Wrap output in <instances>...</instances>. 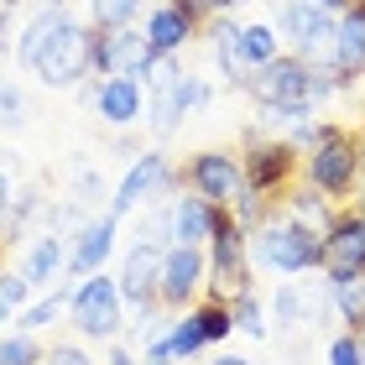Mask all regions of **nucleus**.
Returning a JSON list of instances; mask_svg holds the SVG:
<instances>
[{
	"label": "nucleus",
	"mask_w": 365,
	"mask_h": 365,
	"mask_svg": "<svg viewBox=\"0 0 365 365\" xmlns=\"http://www.w3.org/2000/svg\"><path fill=\"white\" fill-rule=\"evenodd\" d=\"M245 89L261 99V110L282 115V120H303V115L319 105L329 89H339V84H334L324 68H313V63L282 58V53H277L272 63H261V68L251 73V84H245Z\"/></svg>",
	"instance_id": "f257e3e1"
},
{
	"label": "nucleus",
	"mask_w": 365,
	"mask_h": 365,
	"mask_svg": "<svg viewBox=\"0 0 365 365\" xmlns=\"http://www.w3.org/2000/svg\"><path fill=\"white\" fill-rule=\"evenodd\" d=\"M31 68H37V78H42L47 89H73V84H84V78L94 73V26L63 16L58 31L42 42V53H37Z\"/></svg>",
	"instance_id": "f03ea898"
},
{
	"label": "nucleus",
	"mask_w": 365,
	"mask_h": 365,
	"mask_svg": "<svg viewBox=\"0 0 365 365\" xmlns=\"http://www.w3.org/2000/svg\"><path fill=\"white\" fill-rule=\"evenodd\" d=\"M256 256L267 261L272 272H308V267H319L324 261V240H319V230H308V225H261V235H256Z\"/></svg>",
	"instance_id": "7ed1b4c3"
},
{
	"label": "nucleus",
	"mask_w": 365,
	"mask_h": 365,
	"mask_svg": "<svg viewBox=\"0 0 365 365\" xmlns=\"http://www.w3.org/2000/svg\"><path fill=\"white\" fill-rule=\"evenodd\" d=\"M152 42H146L141 26H94V73H130L141 78L146 63H152Z\"/></svg>",
	"instance_id": "20e7f679"
},
{
	"label": "nucleus",
	"mask_w": 365,
	"mask_h": 365,
	"mask_svg": "<svg viewBox=\"0 0 365 365\" xmlns=\"http://www.w3.org/2000/svg\"><path fill=\"white\" fill-rule=\"evenodd\" d=\"M355 178H360V152H355V141L344 136V130H329V136L313 146V157H308V182H313L319 193H350Z\"/></svg>",
	"instance_id": "39448f33"
},
{
	"label": "nucleus",
	"mask_w": 365,
	"mask_h": 365,
	"mask_svg": "<svg viewBox=\"0 0 365 365\" xmlns=\"http://www.w3.org/2000/svg\"><path fill=\"white\" fill-rule=\"evenodd\" d=\"M277 26H282V37H287L297 53L324 58L329 53V37H334V11H324L319 0H282Z\"/></svg>",
	"instance_id": "423d86ee"
},
{
	"label": "nucleus",
	"mask_w": 365,
	"mask_h": 365,
	"mask_svg": "<svg viewBox=\"0 0 365 365\" xmlns=\"http://www.w3.org/2000/svg\"><path fill=\"white\" fill-rule=\"evenodd\" d=\"M73 324H78V334H89V339H110L115 329H120V282L89 277L84 287L73 292Z\"/></svg>",
	"instance_id": "0eeeda50"
},
{
	"label": "nucleus",
	"mask_w": 365,
	"mask_h": 365,
	"mask_svg": "<svg viewBox=\"0 0 365 365\" xmlns=\"http://www.w3.org/2000/svg\"><path fill=\"white\" fill-rule=\"evenodd\" d=\"M324 68L334 84H355L365 73V16L360 11H344L334 21V37H329V53H324Z\"/></svg>",
	"instance_id": "6e6552de"
},
{
	"label": "nucleus",
	"mask_w": 365,
	"mask_h": 365,
	"mask_svg": "<svg viewBox=\"0 0 365 365\" xmlns=\"http://www.w3.org/2000/svg\"><path fill=\"white\" fill-rule=\"evenodd\" d=\"M251 282V267H245V235L230 220H220L214 230V297H235Z\"/></svg>",
	"instance_id": "1a4fd4ad"
},
{
	"label": "nucleus",
	"mask_w": 365,
	"mask_h": 365,
	"mask_svg": "<svg viewBox=\"0 0 365 365\" xmlns=\"http://www.w3.org/2000/svg\"><path fill=\"white\" fill-rule=\"evenodd\" d=\"M324 267H329V282L339 277H365V214L355 220H339L324 240Z\"/></svg>",
	"instance_id": "9d476101"
},
{
	"label": "nucleus",
	"mask_w": 365,
	"mask_h": 365,
	"mask_svg": "<svg viewBox=\"0 0 365 365\" xmlns=\"http://www.w3.org/2000/svg\"><path fill=\"white\" fill-rule=\"evenodd\" d=\"M168 182H173V168H168V157H162V152H146V157L136 162V168L125 173L120 193L110 198V214H115V220H120V214H130L136 204H146V198H152V193H162V188H168Z\"/></svg>",
	"instance_id": "9b49d317"
},
{
	"label": "nucleus",
	"mask_w": 365,
	"mask_h": 365,
	"mask_svg": "<svg viewBox=\"0 0 365 365\" xmlns=\"http://www.w3.org/2000/svg\"><path fill=\"white\" fill-rule=\"evenodd\" d=\"M188 178L209 204H230V198H240V188H245V173L235 168V157H225V152H198Z\"/></svg>",
	"instance_id": "f8f14e48"
},
{
	"label": "nucleus",
	"mask_w": 365,
	"mask_h": 365,
	"mask_svg": "<svg viewBox=\"0 0 365 365\" xmlns=\"http://www.w3.org/2000/svg\"><path fill=\"white\" fill-rule=\"evenodd\" d=\"M89 99H94V110H99V120H110V125H130L146 110L141 78H130V73H105Z\"/></svg>",
	"instance_id": "ddd939ff"
},
{
	"label": "nucleus",
	"mask_w": 365,
	"mask_h": 365,
	"mask_svg": "<svg viewBox=\"0 0 365 365\" xmlns=\"http://www.w3.org/2000/svg\"><path fill=\"white\" fill-rule=\"evenodd\" d=\"M198 277H204V256H198V245H173L168 256H162V277H157V297L162 303H188L198 292Z\"/></svg>",
	"instance_id": "4468645a"
},
{
	"label": "nucleus",
	"mask_w": 365,
	"mask_h": 365,
	"mask_svg": "<svg viewBox=\"0 0 365 365\" xmlns=\"http://www.w3.org/2000/svg\"><path fill=\"white\" fill-rule=\"evenodd\" d=\"M162 245H152V240H141L136 251L125 256V272H120V297L125 303H136L141 313L152 308V297H157V277H162Z\"/></svg>",
	"instance_id": "2eb2a0df"
},
{
	"label": "nucleus",
	"mask_w": 365,
	"mask_h": 365,
	"mask_svg": "<svg viewBox=\"0 0 365 365\" xmlns=\"http://www.w3.org/2000/svg\"><path fill=\"white\" fill-rule=\"evenodd\" d=\"M220 204H209L204 193H182L178 204H173V240L178 245H204V240H214V230H220Z\"/></svg>",
	"instance_id": "dca6fc26"
},
{
	"label": "nucleus",
	"mask_w": 365,
	"mask_h": 365,
	"mask_svg": "<svg viewBox=\"0 0 365 365\" xmlns=\"http://www.w3.org/2000/svg\"><path fill=\"white\" fill-rule=\"evenodd\" d=\"M193 26H198L193 16H188V11H178L173 0H168V6H157L152 16H146V26H141V31H146V42H152V53H178V47L193 37Z\"/></svg>",
	"instance_id": "f3484780"
},
{
	"label": "nucleus",
	"mask_w": 365,
	"mask_h": 365,
	"mask_svg": "<svg viewBox=\"0 0 365 365\" xmlns=\"http://www.w3.org/2000/svg\"><path fill=\"white\" fill-rule=\"evenodd\" d=\"M292 168V141H256L251 157H245V182L251 188H272V182H282Z\"/></svg>",
	"instance_id": "a211bd4d"
},
{
	"label": "nucleus",
	"mask_w": 365,
	"mask_h": 365,
	"mask_svg": "<svg viewBox=\"0 0 365 365\" xmlns=\"http://www.w3.org/2000/svg\"><path fill=\"white\" fill-rule=\"evenodd\" d=\"M115 251V214H105V220H94L84 235H78V245H73V272L78 277H94L99 267H105V256Z\"/></svg>",
	"instance_id": "6ab92c4d"
},
{
	"label": "nucleus",
	"mask_w": 365,
	"mask_h": 365,
	"mask_svg": "<svg viewBox=\"0 0 365 365\" xmlns=\"http://www.w3.org/2000/svg\"><path fill=\"white\" fill-rule=\"evenodd\" d=\"M214 53H220V73H225L235 89L251 84V58H245V47H240V26H235V21H220V26H214Z\"/></svg>",
	"instance_id": "aec40b11"
},
{
	"label": "nucleus",
	"mask_w": 365,
	"mask_h": 365,
	"mask_svg": "<svg viewBox=\"0 0 365 365\" xmlns=\"http://www.w3.org/2000/svg\"><path fill=\"white\" fill-rule=\"evenodd\" d=\"M63 16H68V11H63V0H53V6H42V11H37V16H31V21L21 26V37H16V58H21L26 68L37 63L42 42H47V37L58 31V21H63Z\"/></svg>",
	"instance_id": "412c9836"
},
{
	"label": "nucleus",
	"mask_w": 365,
	"mask_h": 365,
	"mask_svg": "<svg viewBox=\"0 0 365 365\" xmlns=\"http://www.w3.org/2000/svg\"><path fill=\"white\" fill-rule=\"evenodd\" d=\"M63 261H68V251H63V235H42L37 245H31V256H26L21 277L31 282V287H47V282H58Z\"/></svg>",
	"instance_id": "4be33fe9"
},
{
	"label": "nucleus",
	"mask_w": 365,
	"mask_h": 365,
	"mask_svg": "<svg viewBox=\"0 0 365 365\" xmlns=\"http://www.w3.org/2000/svg\"><path fill=\"white\" fill-rule=\"evenodd\" d=\"M146 120H152L157 136H173V130H178V120H182V105H178V78H173V84H157V89H152Z\"/></svg>",
	"instance_id": "5701e85b"
},
{
	"label": "nucleus",
	"mask_w": 365,
	"mask_h": 365,
	"mask_svg": "<svg viewBox=\"0 0 365 365\" xmlns=\"http://www.w3.org/2000/svg\"><path fill=\"white\" fill-rule=\"evenodd\" d=\"M240 47H245V58H251V73H256L261 63H272V58L282 53V37H277V26L256 21V26H240Z\"/></svg>",
	"instance_id": "b1692460"
},
{
	"label": "nucleus",
	"mask_w": 365,
	"mask_h": 365,
	"mask_svg": "<svg viewBox=\"0 0 365 365\" xmlns=\"http://www.w3.org/2000/svg\"><path fill=\"white\" fill-rule=\"evenodd\" d=\"M168 344H173V360H188V355H198L209 344V329H204V319H178L173 329H168Z\"/></svg>",
	"instance_id": "393cba45"
},
{
	"label": "nucleus",
	"mask_w": 365,
	"mask_h": 365,
	"mask_svg": "<svg viewBox=\"0 0 365 365\" xmlns=\"http://www.w3.org/2000/svg\"><path fill=\"white\" fill-rule=\"evenodd\" d=\"M329 292H334L339 319L365 324V277H339V282H329Z\"/></svg>",
	"instance_id": "a878e982"
},
{
	"label": "nucleus",
	"mask_w": 365,
	"mask_h": 365,
	"mask_svg": "<svg viewBox=\"0 0 365 365\" xmlns=\"http://www.w3.org/2000/svg\"><path fill=\"white\" fill-rule=\"evenodd\" d=\"M230 319H235V329H245V334L267 339V319H261V303L251 292H235V303H230Z\"/></svg>",
	"instance_id": "bb28decb"
},
{
	"label": "nucleus",
	"mask_w": 365,
	"mask_h": 365,
	"mask_svg": "<svg viewBox=\"0 0 365 365\" xmlns=\"http://www.w3.org/2000/svg\"><path fill=\"white\" fill-rule=\"evenodd\" d=\"M89 11H94V26H130L141 0H89Z\"/></svg>",
	"instance_id": "cd10ccee"
},
{
	"label": "nucleus",
	"mask_w": 365,
	"mask_h": 365,
	"mask_svg": "<svg viewBox=\"0 0 365 365\" xmlns=\"http://www.w3.org/2000/svg\"><path fill=\"white\" fill-rule=\"evenodd\" d=\"M214 99V89L204 84V78H193V73H178V105H182V115L188 110H204Z\"/></svg>",
	"instance_id": "c85d7f7f"
},
{
	"label": "nucleus",
	"mask_w": 365,
	"mask_h": 365,
	"mask_svg": "<svg viewBox=\"0 0 365 365\" xmlns=\"http://www.w3.org/2000/svg\"><path fill=\"white\" fill-rule=\"evenodd\" d=\"M272 313H277V329H292V324L308 319V308H303V297H297V287H282L277 303H272Z\"/></svg>",
	"instance_id": "c756f323"
},
{
	"label": "nucleus",
	"mask_w": 365,
	"mask_h": 365,
	"mask_svg": "<svg viewBox=\"0 0 365 365\" xmlns=\"http://www.w3.org/2000/svg\"><path fill=\"white\" fill-rule=\"evenodd\" d=\"M0 365H37V344L26 334H6L0 339Z\"/></svg>",
	"instance_id": "7c9ffc66"
},
{
	"label": "nucleus",
	"mask_w": 365,
	"mask_h": 365,
	"mask_svg": "<svg viewBox=\"0 0 365 365\" xmlns=\"http://www.w3.org/2000/svg\"><path fill=\"white\" fill-rule=\"evenodd\" d=\"M26 287H31L26 277H11V272H0V319H11V313L26 303Z\"/></svg>",
	"instance_id": "2f4dec72"
},
{
	"label": "nucleus",
	"mask_w": 365,
	"mask_h": 365,
	"mask_svg": "<svg viewBox=\"0 0 365 365\" xmlns=\"http://www.w3.org/2000/svg\"><path fill=\"white\" fill-rule=\"evenodd\" d=\"M21 110H26V99L16 84H6L0 78V125H21Z\"/></svg>",
	"instance_id": "473e14b6"
},
{
	"label": "nucleus",
	"mask_w": 365,
	"mask_h": 365,
	"mask_svg": "<svg viewBox=\"0 0 365 365\" xmlns=\"http://www.w3.org/2000/svg\"><path fill=\"white\" fill-rule=\"evenodd\" d=\"M292 209H297V220H303L308 230H329V214H324V204L313 193H297L292 198Z\"/></svg>",
	"instance_id": "72a5a7b5"
},
{
	"label": "nucleus",
	"mask_w": 365,
	"mask_h": 365,
	"mask_svg": "<svg viewBox=\"0 0 365 365\" xmlns=\"http://www.w3.org/2000/svg\"><path fill=\"white\" fill-rule=\"evenodd\" d=\"M329 365H365L360 339H355V334H339L334 344H329Z\"/></svg>",
	"instance_id": "f704fd0d"
},
{
	"label": "nucleus",
	"mask_w": 365,
	"mask_h": 365,
	"mask_svg": "<svg viewBox=\"0 0 365 365\" xmlns=\"http://www.w3.org/2000/svg\"><path fill=\"white\" fill-rule=\"evenodd\" d=\"M58 308H63V292L42 297L37 308H26V319H21V324H26V329H42V324H53V319H58Z\"/></svg>",
	"instance_id": "c9c22d12"
},
{
	"label": "nucleus",
	"mask_w": 365,
	"mask_h": 365,
	"mask_svg": "<svg viewBox=\"0 0 365 365\" xmlns=\"http://www.w3.org/2000/svg\"><path fill=\"white\" fill-rule=\"evenodd\" d=\"M47 365H89V355H84V350H73V344H58V350L47 355Z\"/></svg>",
	"instance_id": "e433bc0d"
},
{
	"label": "nucleus",
	"mask_w": 365,
	"mask_h": 365,
	"mask_svg": "<svg viewBox=\"0 0 365 365\" xmlns=\"http://www.w3.org/2000/svg\"><path fill=\"white\" fill-rule=\"evenodd\" d=\"M146 365H173V344H168V334L152 339V350H146Z\"/></svg>",
	"instance_id": "4c0bfd02"
},
{
	"label": "nucleus",
	"mask_w": 365,
	"mask_h": 365,
	"mask_svg": "<svg viewBox=\"0 0 365 365\" xmlns=\"http://www.w3.org/2000/svg\"><path fill=\"white\" fill-rule=\"evenodd\" d=\"M6 204H11V182H6V173H0V214H6Z\"/></svg>",
	"instance_id": "58836bf2"
},
{
	"label": "nucleus",
	"mask_w": 365,
	"mask_h": 365,
	"mask_svg": "<svg viewBox=\"0 0 365 365\" xmlns=\"http://www.w3.org/2000/svg\"><path fill=\"white\" fill-rule=\"evenodd\" d=\"M319 6H324V11H350L355 0H319Z\"/></svg>",
	"instance_id": "ea45409f"
},
{
	"label": "nucleus",
	"mask_w": 365,
	"mask_h": 365,
	"mask_svg": "<svg viewBox=\"0 0 365 365\" xmlns=\"http://www.w3.org/2000/svg\"><path fill=\"white\" fill-rule=\"evenodd\" d=\"M214 11H235V6H245V0H209Z\"/></svg>",
	"instance_id": "a19ab883"
},
{
	"label": "nucleus",
	"mask_w": 365,
	"mask_h": 365,
	"mask_svg": "<svg viewBox=\"0 0 365 365\" xmlns=\"http://www.w3.org/2000/svg\"><path fill=\"white\" fill-rule=\"evenodd\" d=\"M110 365H141V360H130L125 350H115V355H110Z\"/></svg>",
	"instance_id": "79ce46f5"
},
{
	"label": "nucleus",
	"mask_w": 365,
	"mask_h": 365,
	"mask_svg": "<svg viewBox=\"0 0 365 365\" xmlns=\"http://www.w3.org/2000/svg\"><path fill=\"white\" fill-rule=\"evenodd\" d=\"M214 365H251V360H240V355H220Z\"/></svg>",
	"instance_id": "37998d69"
},
{
	"label": "nucleus",
	"mask_w": 365,
	"mask_h": 365,
	"mask_svg": "<svg viewBox=\"0 0 365 365\" xmlns=\"http://www.w3.org/2000/svg\"><path fill=\"white\" fill-rule=\"evenodd\" d=\"M360 355H365V339H360Z\"/></svg>",
	"instance_id": "c03bdc74"
},
{
	"label": "nucleus",
	"mask_w": 365,
	"mask_h": 365,
	"mask_svg": "<svg viewBox=\"0 0 365 365\" xmlns=\"http://www.w3.org/2000/svg\"><path fill=\"white\" fill-rule=\"evenodd\" d=\"M47 6H53V0H47Z\"/></svg>",
	"instance_id": "a18cd8bd"
}]
</instances>
